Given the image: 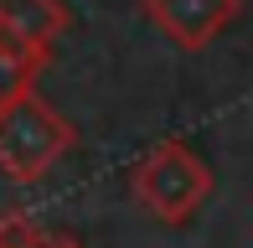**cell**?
Returning a JSON list of instances; mask_svg holds the SVG:
<instances>
[{
  "mask_svg": "<svg viewBox=\"0 0 253 248\" xmlns=\"http://www.w3.org/2000/svg\"><path fill=\"white\" fill-rule=\"evenodd\" d=\"M129 197L160 228H186L207 207V197H212V165L191 145L160 140L129 165Z\"/></svg>",
  "mask_w": 253,
  "mask_h": 248,
  "instance_id": "obj_1",
  "label": "cell"
},
{
  "mask_svg": "<svg viewBox=\"0 0 253 248\" xmlns=\"http://www.w3.org/2000/svg\"><path fill=\"white\" fill-rule=\"evenodd\" d=\"M73 145H78V129L42 93L0 104V176L5 181H16V186L42 181Z\"/></svg>",
  "mask_w": 253,
  "mask_h": 248,
  "instance_id": "obj_2",
  "label": "cell"
},
{
  "mask_svg": "<svg viewBox=\"0 0 253 248\" xmlns=\"http://www.w3.org/2000/svg\"><path fill=\"white\" fill-rule=\"evenodd\" d=\"M145 10H150V21L160 26L166 41L197 52L207 41H217L238 21L243 0H145Z\"/></svg>",
  "mask_w": 253,
  "mask_h": 248,
  "instance_id": "obj_3",
  "label": "cell"
},
{
  "mask_svg": "<svg viewBox=\"0 0 253 248\" xmlns=\"http://www.w3.org/2000/svg\"><path fill=\"white\" fill-rule=\"evenodd\" d=\"M67 5L62 0H0V37L31 41V47H52L67 31Z\"/></svg>",
  "mask_w": 253,
  "mask_h": 248,
  "instance_id": "obj_4",
  "label": "cell"
},
{
  "mask_svg": "<svg viewBox=\"0 0 253 248\" xmlns=\"http://www.w3.org/2000/svg\"><path fill=\"white\" fill-rule=\"evenodd\" d=\"M42 67H47V47H31V41L0 37V104H16V98L37 93Z\"/></svg>",
  "mask_w": 253,
  "mask_h": 248,
  "instance_id": "obj_5",
  "label": "cell"
},
{
  "mask_svg": "<svg viewBox=\"0 0 253 248\" xmlns=\"http://www.w3.org/2000/svg\"><path fill=\"white\" fill-rule=\"evenodd\" d=\"M47 233L37 228V222L26 217V212H10V217H0V248H42Z\"/></svg>",
  "mask_w": 253,
  "mask_h": 248,
  "instance_id": "obj_6",
  "label": "cell"
},
{
  "mask_svg": "<svg viewBox=\"0 0 253 248\" xmlns=\"http://www.w3.org/2000/svg\"><path fill=\"white\" fill-rule=\"evenodd\" d=\"M42 248H83L73 238V233H47V238H42Z\"/></svg>",
  "mask_w": 253,
  "mask_h": 248,
  "instance_id": "obj_7",
  "label": "cell"
}]
</instances>
